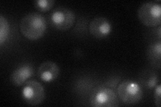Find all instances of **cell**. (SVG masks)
<instances>
[{"mask_svg":"<svg viewBox=\"0 0 161 107\" xmlns=\"http://www.w3.org/2000/svg\"><path fill=\"white\" fill-rule=\"evenodd\" d=\"M138 18L147 27L159 26L161 24V6L160 2L142 3L138 9Z\"/></svg>","mask_w":161,"mask_h":107,"instance_id":"obj_3","label":"cell"},{"mask_svg":"<svg viewBox=\"0 0 161 107\" xmlns=\"http://www.w3.org/2000/svg\"><path fill=\"white\" fill-rule=\"evenodd\" d=\"M9 24L8 19L3 15L0 16V45H2L9 35Z\"/></svg>","mask_w":161,"mask_h":107,"instance_id":"obj_11","label":"cell"},{"mask_svg":"<svg viewBox=\"0 0 161 107\" xmlns=\"http://www.w3.org/2000/svg\"><path fill=\"white\" fill-rule=\"evenodd\" d=\"M89 30L94 38L103 39L108 37L112 32V25L106 18L97 16L90 22Z\"/></svg>","mask_w":161,"mask_h":107,"instance_id":"obj_7","label":"cell"},{"mask_svg":"<svg viewBox=\"0 0 161 107\" xmlns=\"http://www.w3.org/2000/svg\"><path fill=\"white\" fill-rule=\"evenodd\" d=\"M34 72V67L30 64H22L18 66L15 69L12 74L11 79L13 84L16 86L24 85L27 82V80L31 78Z\"/></svg>","mask_w":161,"mask_h":107,"instance_id":"obj_9","label":"cell"},{"mask_svg":"<svg viewBox=\"0 0 161 107\" xmlns=\"http://www.w3.org/2000/svg\"><path fill=\"white\" fill-rule=\"evenodd\" d=\"M59 74V67L52 61H47L42 63L38 69V77L44 83L53 82L58 77Z\"/></svg>","mask_w":161,"mask_h":107,"instance_id":"obj_8","label":"cell"},{"mask_svg":"<svg viewBox=\"0 0 161 107\" xmlns=\"http://www.w3.org/2000/svg\"><path fill=\"white\" fill-rule=\"evenodd\" d=\"M50 20L54 28L60 31H67L73 27L75 16L70 9L60 7L53 10L50 14Z\"/></svg>","mask_w":161,"mask_h":107,"instance_id":"obj_6","label":"cell"},{"mask_svg":"<svg viewBox=\"0 0 161 107\" xmlns=\"http://www.w3.org/2000/svg\"><path fill=\"white\" fill-rule=\"evenodd\" d=\"M89 104L94 107L117 106L118 97L114 90L108 87L95 88L89 98Z\"/></svg>","mask_w":161,"mask_h":107,"instance_id":"obj_4","label":"cell"},{"mask_svg":"<svg viewBox=\"0 0 161 107\" xmlns=\"http://www.w3.org/2000/svg\"><path fill=\"white\" fill-rule=\"evenodd\" d=\"M161 86L160 84H158L154 87V100L156 106L158 107H160L161 106Z\"/></svg>","mask_w":161,"mask_h":107,"instance_id":"obj_13","label":"cell"},{"mask_svg":"<svg viewBox=\"0 0 161 107\" xmlns=\"http://www.w3.org/2000/svg\"><path fill=\"white\" fill-rule=\"evenodd\" d=\"M158 36L159 40H160V26L158 28Z\"/></svg>","mask_w":161,"mask_h":107,"instance_id":"obj_15","label":"cell"},{"mask_svg":"<svg viewBox=\"0 0 161 107\" xmlns=\"http://www.w3.org/2000/svg\"><path fill=\"white\" fill-rule=\"evenodd\" d=\"M147 56L151 63L158 65V68L160 66L161 58V42H155L149 45L147 50Z\"/></svg>","mask_w":161,"mask_h":107,"instance_id":"obj_10","label":"cell"},{"mask_svg":"<svg viewBox=\"0 0 161 107\" xmlns=\"http://www.w3.org/2000/svg\"><path fill=\"white\" fill-rule=\"evenodd\" d=\"M21 95L27 104L36 106L44 101L46 93L44 86L38 81L28 80L23 86Z\"/></svg>","mask_w":161,"mask_h":107,"instance_id":"obj_5","label":"cell"},{"mask_svg":"<svg viewBox=\"0 0 161 107\" xmlns=\"http://www.w3.org/2000/svg\"><path fill=\"white\" fill-rule=\"evenodd\" d=\"M158 84V77L157 75L153 74L150 76L146 82V86L148 89H153Z\"/></svg>","mask_w":161,"mask_h":107,"instance_id":"obj_14","label":"cell"},{"mask_svg":"<svg viewBox=\"0 0 161 107\" xmlns=\"http://www.w3.org/2000/svg\"><path fill=\"white\" fill-rule=\"evenodd\" d=\"M47 20L38 13H29L20 20L19 30L24 36L30 40L42 38L47 29Z\"/></svg>","mask_w":161,"mask_h":107,"instance_id":"obj_1","label":"cell"},{"mask_svg":"<svg viewBox=\"0 0 161 107\" xmlns=\"http://www.w3.org/2000/svg\"><path fill=\"white\" fill-rule=\"evenodd\" d=\"M117 95L125 104L134 105L139 103L143 97V90L141 86L132 80L122 81L117 88Z\"/></svg>","mask_w":161,"mask_h":107,"instance_id":"obj_2","label":"cell"},{"mask_svg":"<svg viewBox=\"0 0 161 107\" xmlns=\"http://www.w3.org/2000/svg\"><path fill=\"white\" fill-rule=\"evenodd\" d=\"M54 3V0H36L34 2V6L40 12H47L53 8Z\"/></svg>","mask_w":161,"mask_h":107,"instance_id":"obj_12","label":"cell"}]
</instances>
